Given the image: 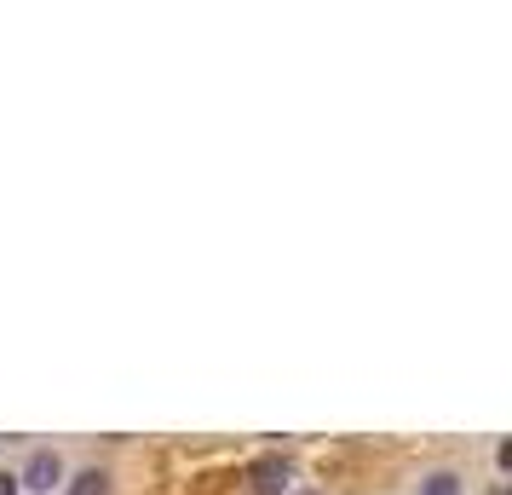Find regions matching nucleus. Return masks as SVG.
Instances as JSON below:
<instances>
[{
    "instance_id": "f257e3e1",
    "label": "nucleus",
    "mask_w": 512,
    "mask_h": 495,
    "mask_svg": "<svg viewBox=\"0 0 512 495\" xmlns=\"http://www.w3.org/2000/svg\"><path fill=\"white\" fill-rule=\"evenodd\" d=\"M288 478H294V472H288L282 455H259L254 467H248V490L254 495H282L288 490Z\"/></svg>"
},
{
    "instance_id": "f03ea898",
    "label": "nucleus",
    "mask_w": 512,
    "mask_h": 495,
    "mask_svg": "<svg viewBox=\"0 0 512 495\" xmlns=\"http://www.w3.org/2000/svg\"><path fill=\"white\" fill-rule=\"evenodd\" d=\"M58 478H64V461H58L52 449H35V455H29V467L18 472V490H41V495H47Z\"/></svg>"
},
{
    "instance_id": "7ed1b4c3",
    "label": "nucleus",
    "mask_w": 512,
    "mask_h": 495,
    "mask_svg": "<svg viewBox=\"0 0 512 495\" xmlns=\"http://www.w3.org/2000/svg\"><path fill=\"white\" fill-rule=\"evenodd\" d=\"M70 495H110V472H98V467H87V472H75V484H70Z\"/></svg>"
},
{
    "instance_id": "20e7f679",
    "label": "nucleus",
    "mask_w": 512,
    "mask_h": 495,
    "mask_svg": "<svg viewBox=\"0 0 512 495\" xmlns=\"http://www.w3.org/2000/svg\"><path fill=\"white\" fill-rule=\"evenodd\" d=\"M420 495H461V478H455V472H432V478L420 484Z\"/></svg>"
},
{
    "instance_id": "39448f33",
    "label": "nucleus",
    "mask_w": 512,
    "mask_h": 495,
    "mask_svg": "<svg viewBox=\"0 0 512 495\" xmlns=\"http://www.w3.org/2000/svg\"><path fill=\"white\" fill-rule=\"evenodd\" d=\"M0 495H18V478L12 472H0Z\"/></svg>"
},
{
    "instance_id": "423d86ee",
    "label": "nucleus",
    "mask_w": 512,
    "mask_h": 495,
    "mask_svg": "<svg viewBox=\"0 0 512 495\" xmlns=\"http://www.w3.org/2000/svg\"><path fill=\"white\" fill-rule=\"evenodd\" d=\"M495 495H507V490H495Z\"/></svg>"
}]
</instances>
